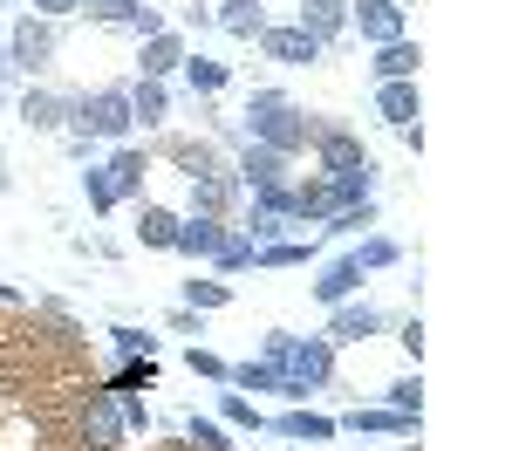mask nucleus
Listing matches in <instances>:
<instances>
[{
	"label": "nucleus",
	"instance_id": "f257e3e1",
	"mask_svg": "<svg viewBox=\"0 0 512 451\" xmlns=\"http://www.w3.org/2000/svg\"><path fill=\"white\" fill-rule=\"evenodd\" d=\"M260 356L280 369V397L328 390V376H335V342H328V335H287V328H274Z\"/></svg>",
	"mask_w": 512,
	"mask_h": 451
},
{
	"label": "nucleus",
	"instance_id": "f03ea898",
	"mask_svg": "<svg viewBox=\"0 0 512 451\" xmlns=\"http://www.w3.org/2000/svg\"><path fill=\"white\" fill-rule=\"evenodd\" d=\"M246 130H253L246 144H267V151H280V158H294V151L315 137V123L294 110L287 89H253V96H246Z\"/></svg>",
	"mask_w": 512,
	"mask_h": 451
},
{
	"label": "nucleus",
	"instance_id": "7ed1b4c3",
	"mask_svg": "<svg viewBox=\"0 0 512 451\" xmlns=\"http://www.w3.org/2000/svg\"><path fill=\"white\" fill-rule=\"evenodd\" d=\"M82 130V137H110V144H123L130 137V89H96V96H82L76 103V117H69Z\"/></svg>",
	"mask_w": 512,
	"mask_h": 451
},
{
	"label": "nucleus",
	"instance_id": "20e7f679",
	"mask_svg": "<svg viewBox=\"0 0 512 451\" xmlns=\"http://www.w3.org/2000/svg\"><path fill=\"white\" fill-rule=\"evenodd\" d=\"M55 48H62V35H55V21H41V14H28V21H14V41H7V69H48L55 62Z\"/></svg>",
	"mask_w": 512,
	"mask_h": 451
},
{
	"label": "nucleus",
	"instance_id": "39448f33",
	"mask_svg": "<svg viewBox=\"0 0 512 451\" xmlns=\"http://www.w3.org/2000/svg\"><path fill=\"white\" fill-rule=\"evenodd\" d=\"M349 28L369 41V48L403 41V7H396V0H349Z\"/></svg>",
	"mask_w": 512,
	"mask_h": 451
},
{
	"label": "nucleus",
	"instance_id": "423d86ee",
	"mask_svg": "<svg viewBox=\"0 0 512 451\" xmlns=\"http://www.w3.org/2000/svg\"><path fill=\"white\" fill-rule=\"evenodd\" d=\"M123 438V410L110 390H89V404H82V445L89 451H117Z\"/></svg>",
	"mask_w": 512,
	"mask_h": 451
},
{
	"label": "nucleus",
	"instance_id": "0eeeda50",
	"mask_svg": "<svg viewBox=\"0 0 512 451\" xmlns=\"http://www.w3.org/2000/svg\"><path fill=\"white\" fill-rule=\"evenodd\" d=\"M383 308L376 301H335V322H328V342H369V335H383Z\"/></svg>",
	"mask_w": 512,
	"mask_h": 451
},
{
	"label": "nucleus",
	"instance_id": "6e6552de",
	"mask_svg": "<svg viewBox=\"0 0 512 451\" xmlns=\"http://www.w3.org/2000/svg\"><path fill=\"white\" fill-rule=\"evenodd\" d=\"M260 48H267L274 62H287V69H308V62H321V55H328L308 28H260Z\"/></svg>",
	"mask_w": 512,
	"mask_h": 451
},
{
	"label": "nucleus",
	"instance_id": "1a4fd4ad",
	"mask_svg": "<svg viewBox=\"0 0 512 451\" xmlns=\"http://www.w3.org/2000/svg\"><path fill=\"white\" fill-rule=\"evenodd\" d=\"M294 28H308L321 48H335L342 28H349V0H301V21H294Z\"/></svg>",
	"mask_w": 512,
	"mask_h": 451
},
{
	"label": "nucleus",
	"instance_id": "9d476101",
	"mask_svg": "<svg viewBox=\"0 0 512 451\" xmlns=\"http://www.w3.org/2000/svg\"><path fill=\"white\" fill-rule=\"evenodd\" d=\"M308 144H315V158H321V171H328V178H342V171H355V164H369L349 130H315Z\"/></svg>",
	"mask_w": 512,
	"mask_h": 451
},
{
	"label": "nucleus",
	"instance_id": "9b49d317",
	"mask_svg": "<svg viewBox=\"0 0 512 451\" xmlns=\"http://www.w3.org/2000/svg\"><path fill=\"white\" fill-rule=\"evenodd\" d=\"M335 431H355V438H362V431H390V438H410V431H417V417H403V410H362L355 404L349 417H335Z\"/></svg>",
	"mask_w": 512,
	"mask_h": 451
},
{
	"label": "nucleus",
	"instance_id": "f8f14e48",
	"mask_svg": "<svg viewBox=\"0 0 512 451\" xmlns=\"http://www.w3.org/2000/svg\"><path fill=\"white\" fill-rule=\"evenodd\" d=\"M417 62H424V55H417V41L403 35V41H383L369 69H376V82H417Z\"/></svg>",
	"mask_w": 512,
	"mask_h": 451
},
{
	"label": "nucleus",
	"instance_id": "ddd939ff",
	"mask_svg": "<svg viewBox=\"0 0 512 451\" xmlns=\"http://www.w3.org/2000/svg\"><path fill=\"white\" fill-rule=\"evenodd\" d=\"M219 240H226V226H219V219H178L171 253H185V260H212V253H219Z\"/></svg>",
	"mask_w": 512,
	"mask_h": 451
},
{
	"label": "nucleus",
	"instance_id": "4468645a",
	"mask_svg": "<svg viewBox=\"0 0 512 451\" xmlns=\"http://www.w3.org/2000/svg\"><path fill=\"white\" fill-rule=\"evenodd\" d=\"M185 55H192V48H185V35H178V28H164V35L144 41V76L164 82L171 69H185Z\"/></svg>",
	"mask_w": 512,
	"mask_h": 451
},
{
	"label": "nucleus",
	"instance_id": "2eb2a0df",
	"mask_svg": "<svg viewBox=\"0 0 512 451\" xmlns=\"http://www.w3.org/2000/svg\"><path fill=\"white\" fill-rule=\"evenodd\" d=\"M239 178H226V171H205V178H192V219H219L226 205H233Z\"/></svg>",
	"mask_w": 512,
	"mask_h": 451
},
{
	"label": "nucleus",
	"instance_id": "dca6fc26",
	"mask_svg": "<svg viewBox=\"0 0 512 451\" xmlns=\"http://www.w3.org/2000/svg\"><path fill=\"white\" fill-rule=\"evenodd\" d=\"M69 117H76V103H62V96H48V89H28V96H21V123H28V130H62Z\"/></svg>",
	"mask_w": 512,
	"mask_h": 451
},
{
	"label": "nucleus",
	"instance_id": "f3484780",
	"mask_svg": "<svg viewBox=\"0 0 512 451\" xmlns=\"http://www.w3.org/2000/svg\"><path fill=\"white\" fill-rule=\"evenodd\" d=\"M110 171V185H117V199H137L144 192V171H151V151H137V144H123L117 158L103 164Z\"/></svg>",
	"mask_w": 512,
	"mask_h": 451
},
{
	"label": "nucleus",
	"instance_id": "a211bd4d",
	"mask_svg": "<svg viewBox=\"0 0 512 451\" xmlns=\"http://www.w3.org/2000/svg\"><path fill=\"white\" fill-rule=\"evenodd\" d=\"M267 431H280V438H301V445H328V438H335V417H321V410H287V417H274Z\"/></svg>",
	"mask_w": 512,
	"mask_h": 451
},
{
	"label": "nucleus",
	"instance_id": "6ab92c4d",
	"mask_svg": "<svg viewBox=\"0 0 512 451\" xmlns=\"http://www.w3.org/2000/svg\"><path fill=\"white\" fill-rule=\"evenodd\" d=\"M355 294H362V267H355V260H328L321 281H315V301L335 308V301H355Z\"/></svg>",
	"mask_w": 512,
	"mask_h": 451
},
{
	"label": "nucleus",
	"instance_id": "aec40b11",
	"mask_svg": "<svg viewBox=\"0 0 512 451\" xmlns=\"http://www.w3.org/2000/svg\"><path fill=\"white\" fill-rule=\"evenodd\" d=\"M376 117L390 123V130H410V117H417V82H383L376 89Z\"/></svg>",
	"mask_w": 512,
	"mask_h": 451
},
{
	"label": "nucleus",
	"instance_id": "412c9836",
	"mask_svg": "<svg viewBox=\"0 0 512 451\" xmlns=\"http://www.w3.org/2000/svg\"><path fill=\"white\" fill-rule=\"evenodd\" d=\"M212 21H219V28H226L233 41H260V28H267V14H260V0H226V7H219Z\"/></svg>",
	"mask_w": 512,
	"mask_h": 451
},
{
	"label": "nucleus",
	"instance_id": "4be33fe9",
	"mask_svg": "<svg viewBox=\"0 0 512 451\" xmlns=\"http://www.w3.org/2000/svg\"><path fill=\"white\" fill-rule=\"evenodd\" d=\"M137 240L158 246V253H171V240H178V212H164V205H137Z\"/></svg>",
	"mask_w": 512,
	"mask_h": 451
},
{
	"label": "nucleus",
	"instance_id": "5701e85b",
	"mask_svg": "<svg viewBox=\"0 0 512 451\" xmlns=\"http://www.w3.org/2000/svg\"><path fill=\"white\" fill-rule=\"evenodd\" d=\"M130 117H137V123H164V117H171V96H164V82L144 76L137 89H130Z\"/></svg>",
	"mask_w": 512,
	"mask_h": 451
},
{
	"label": "nucleus",
	"instance_id": "b1692460",
	"mask_svg": "<svg viewBox=\"0 0 512 451\" xmlns=\"http://www.w3.org/2000/svg\"><path fill=\"white\" fill-rule=\"evenodd\" d=\"M185 82H192V96H219L226 89V62H205V55H185Z\"/></svg>",
	"mask_w": 512,
	"mask_h": 451
},
{
	"label": "nucleus",
	"instance_id": "393cba45",
	"mask_svg": "<svg viewBox=\"0 0 512 451\" xmlns=\"http://www.w3.org/2000/svg\"><path fill=\"white\" fill-rule=\"evenodd\" d=\"M301 260H315V240H274V246H253V267H301Z\"/></svg>",
	"mask_w": 512,
	"mask_h": 451
},
{
	"label": "nucleus",
	"instance_id": "a878e982",
	"mask_svg": "<svg viewBox=\"0 0 512 451\" xmlns=\"http://www.w3.org/2000/svg\"><path fill=\"white\" fill-rule=\"evenodd\" d=\"M219 417H226L233 431H267L260 404H253V397H239V390H226V397H219Z\"/></svg>",
	"mask_w": 512,
	"mask_h": 451
},
{
	"label": "nucleus",
	"instance_id": "bb28decb",
	"mask_svg": "<svg viewBox=\"0 0 512 451\" xmlns=\"http://www.w3.org/2000/svg\"><path fill=\"white\" fill-rule=\"evenodd\" d=\"M226 383H233V390H280V369L260 356V363H233V369H226Z\"/></svg>",
	"mask_w": 512,
	"mask_h": 451
},
{
	"label": "nucleus",
	"instance_id": "cd10ccee",
	"mask_svg": "<svg viewBox=\"0 0 512 451\" xmlns=\"http://www.w3.org/2000/svg\"><path fill=\"white\" fill-rule=\"evenodd\" d=\"M349 260H355V267H362V274H369V267H396V260H403V246H396V240H383V233H376V240H362V246H355Z\"/></svg>",
	"mask_w": 512,
	"mask_h": 451
},
{
	"label": "nucleus",
	"instance_id": "c85d7f7f",
	"mask_svg": "<svg viewBox=\"0 0 512 451\" xmlns=\"http://www.w3.org/2000/svg\"><path fill=\"white\" fill-rule=\"evenodd\" d=\"M226 301H233L226 281H185V308H198V315H212V308H226Z\"/></svg>",
	"mask_w": 512,
	"mask_h": 451
},
{
	"label": "nucleus",
	"instance_id": "c756f323",
	"mask_svg": "<svg viewBox=\"0 0 512 451\" xmlns=\"http://www.w3.org/2000/svg\"><path fill=\"white\" fill-rule=\"evenodd\" d=\"M171 164H178L185 178H205V171H219V158H212V144H171Z\"/></svg>",
	"mask_w": 512,
	"mask_h": 451
},
{
	"label": "nucleus",
	"instance_id": "7c9ffc66",
	"mask_svg": "<svg viewBox=\"0 0 512 451\" xmlns=\"http://www.w3.org/2000/svg\"><path fill=\"white\" fill-rule=\"evenodd\" d=\"M185 445H192V451H233V445H226V431H219L212 417H198V410L185 417Z\"/></svg>",
	"mask_w": 512,
	"mask_h": 451
},
{
	"label": "nucleus",
	"instance_id": "2f4dec72",
	"mask_svg": "<svg viewBox=\"0 0 512 451\" xmlns=\"http://www.w3.org/2000/svg\"><path fill=\"white\" fill-rule=\"evenodd\" d=\"M82 199H89V212H117V185H110V171H82Z\"/></svg>",
	"mask_w": 512,
	"mask_h": 451
},
{
	"label": "nucleus",
	"instance_id": "473e14b6",
	"mask_svg": "<svg viewBox=\"0 0 512 451\" xmlns=\"http://www.w3.org/2000/svg\"><path fill=\"white\" fill-rule=\"evenodd\" d=\"M212 267H219V274L253 267V240H246V233H226V240H219V253H212Z\"/></svg>",
	"mask_w": 512,
	"mask_h": 451
},
{
	"label": "nucleus",
	"instance_id": "72a5a7b5",
	"mask_svg": "<svg viewBox=\"0 0 512 451\" xmlns=\"http://www.w3.org/2000/svg\"><path fill=\"white\" fill-rule=\"evenodd\" d=\"M110 342H117L123 363H137V356H158V335H144V328H110Z\"/></svg>",
	"mask_w": 512,
	"mask_h": 451
},
{
	"label": "nucleus",
	"instance_id": "f704fd0d",
	"mask_svg": "<svg viewBox=\"0 0 512 451\" xmlns=\"http://www.w3.org/2000/svg\"><path fill=\"white\" fill-rule=\"evenodd\" d=\"M362 226H376V205L362 199V205H342L335 219H328V233H362Z\"/></svg>",
	"mask_w": 512,
	"mask_h": 451
},
{
	"label": "nucleus",
	"instance_id": "c9c22d12",
	"mask_svg": "<svg viewBox=\"0 0 512 451\" xmlns=\"http://www.w3.org/2000/svg\"><path fill=\"white\" fill-rule=\"evenodd\" d=\"M151 376H158V369H151V356H144V363H123L103 390H151Z\"/></svg>",
	"mask_w": 512,
	"mask_h": 451
},
{
	"label": "nucleus",
	"instance_id": "e433bc0d",
	"mask_svg": "<svg viewBox=\"0 0 512 451\" xmlns=\"http://www.w3.org/2000/svg\"><path fill=\"white\" fill-rule=\"evenodd\" d=\"M390 410H403V417H417V410H424V383H417V376H403V383H390Z\"/></svg>",
	"mask_w": 512,
	"mask_h": 451
},
{
	"label": "nucleus",
	"instance_id": "4c0bfd02",
	"mask_svg": "<svg viewBox=\"0 0 512 451\" xmlns=\"http://www.w3.org/2000/svg\"><path fill=\"white\" fill-rule=\"evenodd\" d=\"M185 363H192V376H205V383H226V369H233L226 356H212V349H198V342H192V356H185Z\"/></svg>",
	"mask_w": 512,
	"mask_h": 451
},
{
	"label": "nucleus",
	"instance_id": "58836bf2",
	"mask_svg": "<svg viewBox=\"0 0 512 451\" xmlns=\"http://www.w3.org/2000/svg\"><path fill=\"white\" fill-rule=\"evenodd\" d=\"M82 7H89L96 21H123V28L137 21V0H82Z\"/></svg>",
	"mask_w": 512,
	"mask_h": 451
},
{
	"label": "nucleus",
	"instance_id": "ea45409f",
	"mask_svg": "<svg viewBox=\"0 0 512 451\" xmlns=\"http://www.w3.org/2000/svg\"><path fill=\"white\" fill-rule=\"evenodd\" d=\"M28 7H35L41 21H69V14H76L82 0H28Z\"/></svg>",
	"mask_w": 512,
	"mask_h": 451
},
{
	"label": "nucleus",
	"instance_id": "a19ab883",
	"mask_svg": "<svg viewBox=\"0 0 512 451\" xmlns=\"http://www.w3.org/2000/svg\"><path fill=\"white\" fill-rule=\"evenodd\" d=\"M396 342H403V349H410V356H424V322H417V315H410V322H403V335H396Z\"/></svg>",
	"mask_w": 512,
	"mask_h": 451
},
{
	"label": "nucleus",
	"instance_id": "79ce46f5",
	"mask_svg": "<svg viewBox=\"0 0 512 451\" xmlns=\"http://www.w3.org/2000/svg\"><path fill=\"white\" fill-rule=\"evenodd\" d=\"M171 328H178V335H198V308H185V301H178V308H171Z\"/></svg>",
	"mask_w": 512,
	"mask_h": 451
},
{
	"label": "nucleus",
	"instance_id": "37998d69",
	"mask_svg": "<svg viewBox=\"0 0 512 451\" xmlns=\"http://www.w3.org/2000/svg\"><path fill=\"white\" fill-rule=\"evenodd\" d=\"M14 301H21V294H14V287H0V308H14Z\"/></svg>",
	"mask_w": 512,
	"mask_h": 451
},
{
	"label": "nucleus",
	"instance_id": "c03bdc74",
	"mask_svg": "<svg viewBox=\"0 0 512 451\" xmlns=\"http://www.w3.org/2000/svg\"><path fill=\"white\" fill-rule=\"evenodd\" d=\"M403 451H417V445H403Z\"/></svg>",
	"mask_w": 512,
	"mask_h": 451
},
{
	"label": "nucleus",
	"instance_id": "a18cd8bd",
	"mask_svg": "<svg viewBox=\"0 0 512 451\" xmlns=\"http://www.w3.org/2000/svg\"><path fill=\"white\" fill-rule=\"evenodd\" d=\"M219 7H226V0H219Z\"/></svg>",
	"mask_w": 512,
	"mask_h": 451
}]
</instances>
